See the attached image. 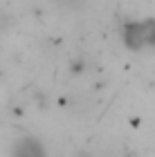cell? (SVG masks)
Masks as SVG:
<instances>
[{
  "mask_svg": "<svg viewBox=\"0 0 155 157\" xmlns=\"http://www.w3.org/2000/svg\"><path fill=\"white\" fill-rule=\"evenodd\" d=\"M122 36H124V43L133 49L155 47V18L126 23L124 29H122Z\"/></svg>",
  "mask_w": 155,
  "mask_h": 157,
  "instance_id": "1",
  "label": "cell"
}]
</instances>
